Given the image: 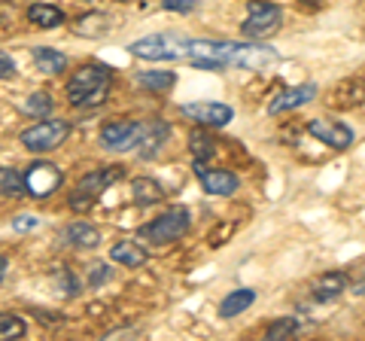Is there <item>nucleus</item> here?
I'll list each match as a JSON object with an SVG mask.
<instances>
[{
	"mask_svg": "<svg viewBox=\"0 0 365 341\" xmlns=\"http://www.w3.org/2000/svg\"><path fill=\"white\" fill-rule=\"evenodd\" d=\"M350 290V278L344 271H326V275H319L311 287V295L317 302H335L341 292Z\"/></svg>",
	"mask_w": 365,
	"mask_h": 341,
	"instance_id": "obj_14",
	"label": "nucleus"
},
{
	"mask_svg": "<svg viewBox=\"0 0 365 341\" xmlns=\"http://www.w3.org/2000/svg\"><path fill=\"white\" fill-rule=\"evenodd\" d=\"M31 58H34V64H37V71L46 73V76H55V73H61L67 67L64 55L58 49H49V46H37L31 52Z\"/></svg>",
	"mask_w": 365,
	"mask_h": 341,
	"instance_id": "obj_21",
	"label": "nucleus"
},
{
	"mask_svg": "<svg viewBox=\"0 0 365 341\" xmlns=\"http://www.w3.org/2000/svg\"><path fill=\"white\" fill-rule=\"evenodd\" d=\"M280 64V52L262 43H232V55H228V67H244V71H268V67Z\"/></svg>",
	"mask_w": 365,
	"mask_h": 341,
	"instance_id": "obj_6",
	"label": "nucleus"
},
{
	"mask_svg": "<svg viewBox=\"0 0 365 341\" xmlns=\"http://www.w3.org/2000/svg\"><path fill=\"white\" fill-rule=\"evenodd\" d=\"M314 98H317V86L314 83L280 88V92L268 101V113H271V116H280V113H289V110H299L304 104H311Z\"/></svg>",
	"mask_w": 365,
	"mask_h": 341,
	"instance_id": "obj_12",
	"label": "nucleus"
},
{
	"mask_svg": "<svg viewBox=\"0 0 365 341\" xmlns=\"http://www.w3.org/2000/svg\"><path fill=\"white\" fill-rule=\"evenodd\" d=\"M195 177H198V183L207 195H235L237 186H241L237 174L222 170V168H207L201 158H195Z\"/></svg>",
	"mask_w": 365,
	"mask_h": 341,
	"instance_id": "obj_10",
	"label": "nucleus"
},
{
	"mask_svg": "<svg viewBox=\"0 0 365 341\" xmlns=\"http://www.w3.org/2000/svg\"><path fill=\"white\" fill-rule=\"evenodd\" d=\"M73 31L79 37H104V34L113 31V19L107 13H88V16H79Z\"/></svg>",
	"mask_w": 365,
	"mask_h": 341,
	"instance_id": "obj_19",
	"label": "nucleus"
},
{
	"mask_svg": "<svg viewBox=\"0 0 365 341\" xmlns=\"http://www.w3.org/2000/svg\"><path fill=\"white\" fill-rule=\"evenodd\" d=\"M37 225H40V220L31 217V213H21V217L13 220V229H16V232H34Z\"/></svg>",
	"mask_w": 365,
	"mask_h": 341,
	"instance_id": "obj_30",
	"label": "nucleus"
},
{
	"mask_svg": "<svg viewBox=\"0 0 365 341\" xmlns=\"http://www.w3.org/2000/svg\"><path fill=\"white\" fill-rule=\"evenodd\" d=\"M162 6L170 13H192L195 9V0H162Z\"/></svg>",
	"mask_w": 365,
	"mask_h": 341,
	"instance_id": "obj_31",
	"label": "nucleus"
},
{
	"mask_svg": "<svg viewBox=\"0 0 365 341\" xmlns=\"http://www.w3.org/2000/svg\"><path fill=\"white\" fill-rule=\"evenodd\" d=\"M28 21L43 31L58 28V25H64V9L52 6V4H34V6H28Z\"/></svg>",
	"mask_w": 365,
	"mask_h": 341,
	"instance_id": "obj_20",
	"label": "nucleus"
},
{
	"mask_svg": "<svg viewBox=\"0 0 365 341\" xmlns=\"http://www.w3.org/2000/svg\"><path fill=\"white\" fill-rule=\"evenodd\" d=\"M253 302H256V290H247V287H244V290H232V292H228L225 299L220 302V314H222L225 320H228V317L244 314V311H247Z\"/></svg>",
	"mask_w": 365,
	"mask_h": 341,
	"instance_id": "obj_22",
	"label": "nucleus"
},
{
	"mask_svg": "<svg viewBox=\"0 0 365 341\" xmlns=\"http://www.w3.org/2000/svg\"><path fill=\"white\" fill-rule=\"evenodd\" d=\"M61 170L55 168L52 162H34L28 170H25V189L31 198H49L52 192H58L61 186Z\"/></svg>",
	"mask_w": 365,
	"mask_h": 341,
	"instance_id": "obj_8",
	"label": "nucleus"
},
{
	"mask_svg": "<svg viewBox=\"0 0 365 341\" xmlns=\"http://www.w3.org/2000/svg\"><path fill=\"white\" fill-rule=\"evenodd\" d=\"M110 265L107 263H95L91 265V271H88V287H101V283H107L110 280Z\"/></svg>",
	"mask_w": 365,
	"mask_h": 341,
	"instance_id": "obj_29",
	"label": "nucleus"
},
{
	"mask_svg": "<svg viewBox=\"0 0 365 341\" xmlns=\"http://www.w3.org/2000/svg\"><path fill=\"white\" fill-rule=\"evenodd\" d=\"M131 198L134 204H158L165 198V186L158 183V180L153 177H134V183H131Z\"/></svg>",
	"mask_w": 365,
	"mask_h": 341,
	"instance_id": "obj_18",
	"label": "nucleus"
},
{
	"mask_svg": "<svg viewBox=\"0 0 365 341\" xmlns=\"http://www.w3.org/2000/svg\"><path fill=\"white\" fill-rule=\"evenodd\" d=\"M25 174L16 168H6V165H0V195L4 198H19V195H25Z\"/></svg>",
	"mask_w": 365,
	"mask_h": 341,
	"instance_id": "obj_24",
	"label": "nucleus"
},
{
	"mask_svg": "<svg viewBox=\"0 0 365 341\" xmlns=\"http://www.w3.org/2000/svg\"><path fill=\"white\" fill-rule=\"evenodd\" d=\"M110 259L116 265H128V268H140L146 265V250L137 244V241H119V244H113L110 247Z\"/></svg>",
	"mask_w": 365,
	"mask_h": 341,
	"instance_id": "obj_17",
	"label": "nucleus"
},
{
	"mask_svg": "<svg viewBox=\"0 0 365 341\" xmlns=\"http://www.w3.org/2000/svg\"><path fill=\"white\" fill-rule=\"evenodd\" d=\"M143 128H146L143 122H131V119L107 122L104 128H101V143H104L110 153H128L140 143Z\"/></svg>",
	"mask_w": 365,
	"mask_h": 341,
	"instance_id": "obj_7",
	"label": "nucleus"
},
{
	"mask_svg": "<svg viewBox=\"0 0 365 341\" xmlns=\"http://www.w3.org/2000/svg\"><path fill=\"white\" fill-rule=\"evenodd\" d=\"M168 138H170V125H168V122L146 125V128H143V138H140V143H137V153H140L143 158H153V156L168 143Z\"/></svg>",
	"mask_w": 365,
	"mask_h": 341,
	"instance_id": "obj_16",
	"label": "nucleus"
},
{
	"mask_svg": "<svg viewBox=\"0 0 365 341\" xmlns=\"http://www.w3.org/2000/svg\"><path fill=\"white\" fill-rule=\"evenodd\" d=\"M110 83H113V73L110 67L104 64H83L79 71H73V76L67 79L64 86V95L71 101L73 107H98L107 101V92H110Z\"/></svg>",
	"mask_w": 365,
	"mask_h": 341,
	"instance_id": "obj_1",
	"label": "nucleus"
},
{
	"mask_svg": "<svg viewBox=\"0 0 365 341\" xmlns=\"http://www.w3.org/2000/svg\"><path fill=\"white\" fill-rule=\"evenodd\" d=\"M307 134L317 138L319 143L332 146V150H347L353 143V128L338 119H311L307 122Z\"/></svg>",
	"mask_w": 365,
	"mask_h": 341,
	"instance_id": "obj_11",
	"label": "nucleus"
},
{
	"mask_svg": "<svg viewBox=\"0 0 365 341\" xmlns=\"http://www.w3.org/2000/svg\"><path fill=\"white\" fill-rule=\"evenodd\" d=\"M283 25V9L277 4H265V0H250V16L241 25V31L250 40H262L277 34Z\"/></svg>",
	"mask_w": 365,
	"mask_h": 341,
	"instance_id": "obj_5",
	"label": "nucleus"
},
{
	"mask_svg": "<svg viewBox=\"0 0 365 341\" xmlns=\"http://www.w3.org/2000/svg\"><path fill=\"white\" fill-rule=\"evenodd\" d=\"M125 174V170L119 165H110V168H95V170H88V174L79 180L76 189L79 192H86L88 198H98L101 192H107V186H113L116 180Z\"/></svg>",
	"mask_w": 365,
	"mask_h": 341,
	"instance_id": "obj_13",
	"label": "nucleus"
},
{
	"mask_svg": "<svg viewBox=\"0 0 365 341\" xmlns=\"http://www.w3.org/2000/svg\"><path fill=\"white\" fill-rule=\"evenodd\" d=\"M299 329L302 323L295 320V317H280V320H274L268 329H265V338H292V335H299Z\"/></svg>",
	"mask_w": 365,
	"mask_h": 341,
	"instance_id": "obj_26",
	"label": "nucleus"
},
{
	"mask_svg": "<svg viewBox=\"0 0 365 341\" xmlns=\"http://www.w3.org/2000/svg\"><path fill=\"white\" fill-rule=\"evenodd\" d=\"M67 134H71V122L67 119H43L21 131L19 143L31 153H52L67 141Z\"/></svg>",
	"mask_w": 365,
	"mask_h": 341,
	"instance_id": "obj_4",
	"label": "nucleus"
},
{
	"mask_svg": "<svg viewBox=\"0 0 365 341\" xmlns=\"http://www.w3.org/2000/svg\"><path fill=\"white\" fill-rule=\"evenodd\" d=\"M52 98H49V92H34V95H28V101H25V113L28 116H37V119H46L52 113Z\"/></svg>",
	"mask_w": 365,
	"mask_h": 341,
	"instance_id": "obj_25",
	"label": "nucleus"
},
{
	"mask_svg": "<svg viewBox=\"0 0 365 341\" xmlns=\"http://www.w3.org/2000/svg\"><path fill=\"white\" fill-rule=\"evenodd\" d=\"M83 4H91V0H83Z\"/></svg>",
	"mask_w": 365,
	"mask_h": 341,
	"instance_id": "obj_35",
	"label": "nucleus"
},
{
	"mask_svg": "<svg viewBox=\"0 0 365 341\" xmlns=\"http://www.w3.org/2000/svg\"><path fill=\"white\" fill-rule=\"evenodd\" d=\"M25 329L28 326L19 314H0V338H21Z\"/></svg>",
	"mask_w": 365,
	"mask_h": 341,
	"instance_id": "obj_28",
	"label": "nucleus"
},
{
	"mask_svg": "<svg viewBox=\"0 0 365 341\" xmlns=\"http://www.w3.org/2000/svg\"><path fill=\"white\" fill-rule=\"evenodd\" d=\"M189 225H192V217L186 208H170L168 213L155 217L153 223L140 225L137 238H140V241H153V244H174L189 232Z\"/></svg>",
	"mask_w": 365,
	"mask_h": 341,
	"instance_id": "obj_3",
	"label": "nucleus"
},
{
	"mask_svg": "<svg viewBox=\"0 0 365 341\" xmlns=\"http://www.w3.org/2000/svg\"><path fill=\"white\" fill-rule=\"evenodd\" d=\"M128 52L143 61H177L189 55V40L177 37V34H146L131 43Z\"/></svg>",
	"mask_w": 365,
	"mask_h": 341,
	"instance_id": "obj_2",
	"label": "nucleus"
},
{
	"mask_svg": "<svg viewBox=\"0 0 365 341\" xmlns=\"http://www.w3.org/2000/svg\"><path fill=\"white\" fill-rule=\"evenodd\" d=\"M6 256H0V283H4V278H6Z\"/></svg>",
	"mask_w": 365,
	"mask_h": 341,
	"instance_id": "obj_34",
	"label": "nucleus"
},
{
	"mask_svg": "<svg viewBox=\"0 0 365 341\" xmlns=\"http://www.w3.org/2000/svg\"><path fill=\"white\" fill-rule=\"evenodd\" d=\"M16 76V61L9 55H0V79H13Z\"/></svg>",
	"mask_w": 365,
	"mask_h": 341,
	"instance_id": "obj_32",
	"label": "nucleus"
},
{
	"mask_svg": "<svg viewBox=\"0 0 365 341\" xmlns=\"http://www.w3.org/2000/svg\"><path fill=\"white\" fill-rule=\"evenodd\" d=\"M64 244H71V247H76V250H95L98 244H101V232L95 229L91 223H86V220H76V223H71L64 229Z\"/></svg>",
	"mask_w": 365,
	"mask_h": 341,
	"instance_id": "obj_15",
	"label": "nucleus"
},
{
	"mask_svg": "<svg viewBox=\"0 0 365 341\" xmlns=\"http://www.w3.org/2000/svg\"><path fill=\"white\" fill-rule=\"evenodd\" d=\"M134 79L140 88H146V92H168V88H174L177 73L174 71H140Z\"/></svg>",
	"mask_w": 365,
	"mask_h": 341,
	"instance_id": "obj_23",
	"label": "nucleus"
},
{
	"mask_svg": "<svg viewBox=\"0 0 365 341\" xmlns=\"http://www.w3.org/2000/svg\"><path fill=\"white\" fill-rule=\"evenodd\" d=\"M182 116L204 125V128H222L235 119V110L220 101H195V104H182Z\"/></svg>",
	"mask_w": 365,
	"mask_h": 341,
	"instance_id": "obj_9",
	"label": "nucleus"
},
{
	"mask_svg": "<svg viewBox=\"0 0 365 341\" xmlns=\"http://www.w3.org/2000/svg\"><path fill=\"white\" fill-rule=\"evenodd\" d=\"M116 4H125V0H116Z\"/></svg>",
	"mask_w": 365,
	"mask_h": 341,
	"instance_id": "obj_36",
	"label": "nucleus"
},
{
	"mask_svg": "<svg viewBox=\"0 0 365 341\" xmlns=\"http://www.w3.org/2000/svg\"><path fill=\"white\" fill-rule=\"evenodd\" d=\"M189 150H192V156L204 162V158H210V156L216 153V141L207 138L204 131H192V134H189Z\"/></svg>",
	"mask_w": 365,
	"mask_h": 341,
	"instance_id": "obj_27",
	"label": "nucleus"
},
{
	"mask_svg": "<svg viewBox=\"0 0 365 341\" xmlns=\"http://www.w3.org/2000/svg\"><path fill=\"white\" fill-rule=\"evenodd\" d=\"M353 292H356V295H362V299H365V278L353 283Z\"/></svg>",
	"mask_w": 365,
	"mask_h": 341,
	"instance_id": "obj_33",
	"label": "nucleus"
}]
</instances>
